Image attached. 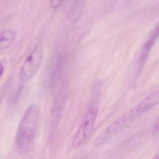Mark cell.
<instances>
[{
    "label": "cell",
    "mask_w": 159,
    "mask_h": 159,
    "mask_svg": "<svg viewBox=\"0 0 159 159\" xmlns=\"http://www.w3.org/2000/svg\"><path fill=\"white\" fill-rule=\"evenodd\" d=\"M138 117V116L132 108L103 130L95 139L94 146L98 147L106 143Z\"/></svg>",
    "instance_id": "2"
},
{
    "label": "cell",
    "mask_w": 159,
    "mask_h": 159,
    "mask_svg": "<svg viewBox=\"0 0 159 159\" xmlns=\"http://www.w3.org/2000/svg\"><path fill=\"white\" fill-rule=\"evenodd\" d=\"M4 71V68L1 63H0V79L2 76Z\"/></svg>",
    "instance_id": "9"
},
{
    "label": "cell",
    "mask_w": 159,
    "mask_h": 159,
    "mask_svg": "<svg viewBox=\"0 0 159 159\" xmlns=\"http://www.w3.org/2000/svg\"><path fill=\"white\" fill-rule=\"evenodd\" d=\"M43 57L42 46L41 44H38L30 54L21 68L20 78L23 82L29 81L36 75L40 67Z\"/></svg>",
    "instance_id": "3"
},
{
    "label": "cell",
    "mask_w": 159,
    "mask_h": 159,
    "mask_svg": "<svg viewBox=\"0 0 159 159\" xmlns=\"http://www.w3.org/2000/svg\"><path fill=\"white\" fill-rule=\"evenodd\" d=\"M155 156H156V157H153V159H158V157H159V153H158V152H157V153L155 154Z\"/></svg>",
    "instance_id": "10"
},
{
    "label": "cell",
    "mask_w": 159,
    "mask_h": 159,
    "mask_svg": "<svg viewBox=\"0 0 159 159\" xmlns=\"http://www.w3.org/2000/svg\"><path fill=\"white\" fill-rule=\"evenodd\" d=\"M39 115V109L36 105L30 106L24 113L16 134V143L19 148H26L34 140Z\"/></svg>",
    "instance_id": "1"
},
{
    "label": "cell",
    "mask_w": 159,
    "mask_h": 159,
    "mask_svg": "<svg viewBox=\"0 0 159 159\" xmlns=\"http://www.w3.org/2000/svg\"><path fill=\"white\" fill-rule=\"evenodd\" d=\"M65 0H50V5L53 9H57Z\"/></svg>",
    "instance_id": "7"
},
{
    "label": "cell",
    "mask_w": 159,
    "mask_h": 159,
    "mask_svg": "<svg viewBox=\"0 0 159 159\" xmlns=\"http://www.w3.org/2000/svg\"><path fill=\"white\" fill-rule=\"evenodd\" d=\"M159 27L156 26L152 30L143 45L139 58V64L140 67L143 66L148 58L149 53L158 37Z\"/></svg>",
    "instance_id": "5"
},
{
    "label": "cell",
    "mask_w": 159,
    "mask_h": 159,
    "mask_svg": "<svg viewBox=\"0 0 159 159\" xmlns=\"http://www.w3.org/2000/svg\"><path fill=\"white\" fill-rule=\"evenodd\" d=\"M158 127H159V120H158V119H157V121L154 124V128H153V130L155 133H158Z\"/></svg>",
    "instance_id": "8"
},
{
    "label": "cell",
    "mask_w": 159,
    "mask_h": 159,
    "mask_svg": "<svg viewBox=\"0 0 159 159\" xmlns=\"http://www.w3.org/2000/svg\"><path fill=\"white\" fill-rule=\"evenodd\" d=\"M16 34L14 30L7 29L0 33V51L9 48L14 41Z\"/></svg>",
    "instance_id": "6"
},
{
    "label": "cell",
    "mask_w": 159,
    "mask_h": 159,
    "mask_svg": "<svg viewBox=\"0 0 159 159\" xmlns=\"http://www.w3.org/2000/svg\"><path fill=\"white\" fill-rule=\"evenodd\" d=\"M98 110L97 107L94 105L89 107L73 139L72 147L74 148H80L90 135L96 120Z\"/></svg>",
    "instance_id": "4"
}]
</instances>
